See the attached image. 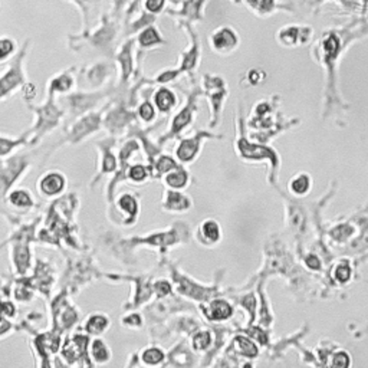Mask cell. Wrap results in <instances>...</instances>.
Listing matches in <instances>:
<instances>
[{
  "mask_svg": "<svg viewBox=\"0 0 368 368\" xmlns=\"http://www.w3.org/2000/svg\"><path fill=\"white\" fill-rule=\"evenodd\" d=\"M235 45H236V36L229 29H220L213 36V46L216 48L217 50L227 49V48L233 49Z\"/></svg>",
  "mask_w": 368,
  "mask_h": 368,
  "instance_id": "6da1fadb",
  "label": "cell"
},
{
  "mask_svg": "<svg viewBox=\"0 0 368 368\" xmlns=\"http://www.w3.org/2000/svg\"><path fill=\"white\" fill-rule=\"evenodd\" d=\"M42 192L45 195H56L64 187V178L59 174H49L42 180Z\"/></svg>",
  "mask_w": 368,
  "mask_h": 368,
  "instance_id": "7a4b0ae2",
  "label": "cell"
},
{
  "mask_svg": "<svg viewBox=\"0 0 368 368\" xmlns=\"http://www.w3.org/2000/svg\"><path fill=\"white\" fill-rule=\"evenodd\" d=\"M210 318L212 319H226L232 315L230 305L224 301H215L210 306Z\"/></svg>",
  "mask_w": 368,
  "mask_h": 368,
  "instance_id": "3957f363",
  "label": "cell"
},
{
  "mask_svg": "<svg viewBox=\"0 0 368 368\" xmlns=\"http://www.w3.org/2000/svg\"><path fill=\"white\" fill-rule=\"evenodd\" d=\"M309 186H311V180L308 175L305 174H301L298 177H295L292 181H291V190L295 193V195H305L308 190H309Z\"/></svg>",
  "mask_w": 368,
  "mask_h": 368,
  "instance_id": "277c9868",
  "label": "cell"
},
{
  "mask_svg": "<svg viewBox=\"0 0 368 368\" xmlns=\"http://www.w3.org/2000/svg\"><path fill=\"white\" fill-rule=\"evenodd\" d=\"M155 102H157V107L161 109V111H167V109H170L173 107L174 95L170 91H167V89H161L155 95Z\"/></svg>",
  "mask_w": 368,
  "mask_h": 368,
  "instance_id": "5b68a950",
  "label": "cell"
},
{
  "mask_svg": "<svg viewBox=\"0 0 368 368\" xmlns=\"http://www.w3.org/2000/svg\"><path fill=\"white\" fill-rule=\"evenodd\" d=\"M107 325H108L107 318L97 315V317H92V318L89 319V322H88L87 325V329L88 332H91V334H99V332H102V331L107 328Z\"/></svg>",
  "mask_w": 368,
  "mask_h": 368,
  "instance_id": "8992f818",
  "label": "cell"
},
{
  "mask_svg": "<svg viewBox=\"0 0 368 368\" xmlns=\"http://www.w3.org/2000/svg\"><path fill=\"white\" fill-rule=\"evenodd\" d=\"M163 352L160 351V349H157V348H150V349H147L144 354H143V361L146 363V364H150V366H155V364H158L161 360H163Z\"/></svg>",
  "mask_w": 368,
  "mask_h": 368,
  "instance_id": "52a82bcc",
  "label": "cell"
},
{
  "mask_svg": "<svg viewBox=\"0 0 368 368\" xmlns=\"http://www.w3.org/2000/svg\"><path fill=\"white\" fill-rule=\"evenodd\" d=\"M203 235L204 238H207L210 242H216L219 239V226L216 221L209 220L203 224Z\"/></svg>",
  "mask_w": 368,
  "mask_h": 368,
  "instance_id": "ba28073f",
  "label": "cell"
},
{
  "mask_svg": "<svg viewBox=\"0 0 368 368\" xmlns=\"http://www.w3.org/2000/svg\"><path fill=\"white\" fill-rule=\"evenodd\" d=\"M92 355L97 361H105L108 358V351L105 344L101 341H95L92 344Z\"/></svg>",
  "mask_w": 368,
  "mask_h": 368,
  "instance_id": "9c48e42d",
  "label": "cell"
},
{
  "mask_svg": "<svg viewBox=\"0 0 368 368\" xmlns=\"http://www.w3.org/2000/svg\"><path fill=\"white\" fill-rule=\"evenodd\" d=\"M236 343L239 344V351L243 352L245 355H247V357H255V355L258 354L256 346L253 345L250 341H247L246 338H238Z\"/></svg>",
  "mask_w": 368,
  "mask_h": 368,
  "instance_id": "30bf717a",
  "label": "cell"
},
{
  "mask_svg": "<svg viewBox=\"0 0 368 368\" xmlns=\"http://www.w3.org/2000/svg\"><path fill=\"white\" fill-rule=\"evenodd\" d=\"M195 141H186V143H183V146L180 147V150L177 151V154H178V157H180L181 160H189V158H192V155L195 154Z\"/></svg>",
  "mask_w": 368,
  "mask_h": 368,
  "instance_id": "8fae6325",
  "label": "cell"
},
{
  "mask_svg": "<svg viewBox=\"0 0 368 368\" xmlns=\"http://www.w3.org/2000/svg\"><path fill=\"white\" fill-rule=\"evenodd\" d=\"M10 201L15 204V206H30L32 204V201H30V198H29V196L27 193H25V192H15L13 195L10 196Z\"/></svg>",
  "mask_w": 368,
  "mask_h": 368,
  "instance_id": "7c38bea8",
  "label": "cell"
},
{
  "mask_svg": "<svg viewBox=\"0 0 368 368\" xmlns=\"http://www.w3.org/2000/svg\"><path fill=\"white\" fill-rule=\"evenodd\" d=\"M18 81H19L18 74L10 72L6 78H3V79L0 81V94H1V92H4V91H7V89H10V88L13 87V85L18 82Z\"/></svg>",
  "mask_w": 368,
  "mask_h": 368,
  "instance_id": "4fadbf2b",
  "label": "cell"
},
{
  "mask_svg": "<svg viewBox=\"0 0 368 368\" xmlns=\"http://www.w3.org/2000/svg\"><path fill=\"white\" fill-rule=\"evenodd\" d=\"M167 181H169V184L173 186V187H183V186L186 184V181H187V175L183 173V172L174 173L167 177Z\"/></svg>",
  "mask_w": 368,
  "mask_h": 368,
  "instance_id": "5bb4252c",
  "label": "cell"
},
{
  "mask_svg": "<svg viewBox=\"0 0 368 368\" xmlns=\"http://www.w3.org/2000/svg\"><path fill=\"white\" fill-rule=\"evenodd\" d=\"M348 366H349V357L346 352H338L334 357L332 368H348Z\"/></svg>",
  "mask_w": 368,
  "mask_h": 368,
  "instance_id": "9a60e30c",
  "label": "cell"
},
{
  "mask_svg": "<svg viewBox=\"0 0 368 368\" xmlns=\"http://www.w3.org/2000/svg\"><path fill=\"white\" fill-rule=\"evenodd\" d=\"M351 276V269L348 265H340L335 270V278L340 282H346Z\"/></svg>",
  "mask_w": 368,
  "mask_h": 368,
  "instance_id": "2e32d148",
  "label": "cell"
},
{
  "mask_svg": "<svg viewBox=\"0 0 368 368\" xmlns=\"http://www.w3.org/2000/svg\"><path fill=\"white\" fill-rule=\"evenodd\" d=\"M140 42L143 45H151L155 44V42H158V36H157V33L152 30V29H148V30H146L143 35H141V38H140Z\"/></svg>",
  "mask_w": 368,
  "mask_h": 368,
  "instance_id": "e0dca14e",
  "label": "cell"
},
{
  "mask_svg": "<svg viewBox=\"0 0 368 368\" xmlns=\"http://www.w3.org/2000/svg\"><path fill=\"white\" fill-rule=\"evenodd\" d=\"M210 344V335L207 332H200L198 335H196L195 338V346L196 348H206Z\"/></svg>",
  "mask_w": 368,
  "mask_h": 368,
  "instance_id": "ac0fdd59",
  "label": "cell"
},
{
  "mask_svg": "<svg viewBox=\"0 0 368 368\" xmlns=\"http://www.w3.org/2000/svg\"><path fill=\"white\" fill-rule=\"evenodd\" d=\"M130 175L132 180H135V181H141V180H144L146 178V169L144 167H141V166H135V167H132L130 172Z\"/></svg>",
  "mask_w": 368,
  "mask_h": 368,
  "instance_id": "d6986e66",
  "label": "cell"
},
{
  "mask_svg": "<svg viewBox=\"0 0 368 368\" xmlns=\"http://www.w3.org/2000/svg\"><path fill=\"white\" fill-rule=\"evenodd\" d=\"M120 204H121V207H123V209L128 210L131 215H134V213H135V201H134V198H131L130 196H124V197L121 198Z\"/></svg>",
  "mask_w": 368,
  "mask_h": 368,
  "instance_id": "ffe728a7",
  "label": "cell"
},
{
  "mask_svg": "<svg viewBox=\"0 0 368 368\" xmlns=\"http://www.w3.org/2000/svg\"><path fill=\"white\" fill-rule=\"evenodd\" d=\"M13 49V45L9 41H0V58H4L6 55H9Z\"/></svg>",
  "mask_w": 368,
  "mask_h": 368,
  "instance_id": "44dd1931",
  "label": "cell"
},
{
  "mask_svg": "<svg viewBox=\"0 0 368 368\" xmlns=\"http://www.w3.org/2000/svg\"><path fill=\"white\" fill-rule=\"evenodd\" d=\"M140 114L143 115L144 120H150V118H152V115H154V111H152V107L150 104H144L141 107V109H140Z\"/></svg>",
  "mask_w": 368,
  "mask_h": 368,
  "instance_id": "7402d4cb",
  "label": "cell"
},
{
  "mask_svg": "<svg viewBox=\"0 0 368 368\" xmlns=\"http://www.w3.org/2000/svg\"><path fill=\"white\" fill-rule=\"evenodd\" d=\"M155 289L158 291L160 295H164V294L170 292V285H169L167 282H158V283L155 285Z\"/></svg>",
  "mask_w": 368,
  "mask_h": 368,
  "instance_id": "603a6c76",
  "label": "cell"
},
{
  "mask_svg": "<svg viewBox=\"0 0 368 368\" xmlns=\"http://www.w3.org/2000/svg\"><path fill=\"white\" fill-rule=\"evenodd\" d=\"M161 6H163V0H148L147 1V7L151 12H157Z\"/></svg>",
  "mask_w": 368,
  "mask_h": 368,
  "instance_id": "cb8c5ba5",
  "label": "cell"
},
{
  "mask_svg": "<svg viewBox=\"0 0 368 368\" xmlns=\"http://www.w3.org/2000/svg\"><path fill=\"white\" fill-rule=\"evenodd\" d=\"M158 167H160L161 172H166V170H169L170 167H173V161H172L170 158H161Z\"/></svg>",
  "mask_w": 368,
  "mask_h": 368,
  "instance_id": "d4e9b609",
  "label": "cell"
},
{
  "mask_svg": "<svg viewBox=\"0 0 368 368\" xmlns=\"http://www.w3.org/2000/svg\"><path fill=\"white\" fill-rule=\"evenodd\" d=\"M12 148V143L7 140H0V154H6Z\"/></svg>",
  "mask_w": 368,
  "mask_h": 368,
  "instance_id": "484cf974",
  "label": "cell"
},
{
  "mask_svg": "<svg viewBox=\"0 0 368 368\" xmlns=\"http://www.w3.org/2000/svg\"><path fill=\"white\" fill-rule=\"evenodd\" d=\"M306 263H308V266L312 268V269H319V260H318L317 256H309V258L306 259Z\"/></svg>",
  "mask_w": 368,
  "mask_h": 368,
  "instance_id": "4316f807",
  "label": "cell"
},
{
  "mask_svg": "<svg viewBox=\"0 0 368 368\" xmlns=\"http://www.w3.org/2000/svg\"><path fill=\"white\" fill-rule=\"evenodd\" d=\"M71 85V82L66 79V78H62V79H59L58 82H55V87L58 88V89H65Z\"/></svg>",
  "mask_w": 368,
  "mask_h": 368,
  "instance_id": "83f0119b",
  "label": "cell"
},
{
  "mask_svg": "<svg viewBox=\"0 0 368 368\" xmlns=\"http://www.w3.org/2000/svg\"><path fill=\"white\" fill-rule=\"evenodd\" d=\"M114 167V158L111 157V155H107V158H105V164H104V169L105 170H111Z\"/></svg>",
  "mask_w": 368,
  "mask_h": 368,
  "instance_id": "f1b7e54d",
  "label": "cell"
},
{
  "mask_svg": "<svg viewBox=\"0 0 368 368\" xmlns=\"http://www.w3.org/2000/svg\"><path fill=\"white\" fill-rule=\"evenodd\" d=\"M9 328H10V325L7 324V321H4L3 318H0V334L6 332Z\"/></svg>",
  "mask_w": 368,
  "mask_h": 368,
  "instance_id": "f546056e",
  "label": "cell"
}]
</instances>
